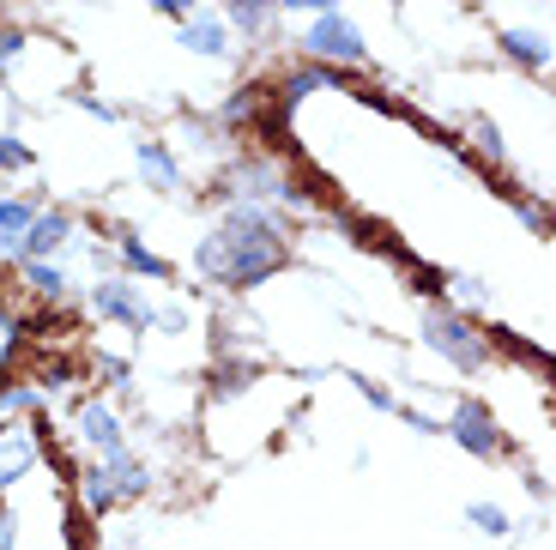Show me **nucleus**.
<instances>
[{"label": "nucleus", "mask_w": 556, "mask_h": 550, "mask_svg": "<svg viewBox=\"0 0 556 550\" xmlns=\"http://www.w3.org/2000/svg\"><path fill=\"white\" fill-rule=\"evenodd\" d=\"M169 146H176L181 164H200V158H230V139L218 134V122L200 110H176V127H169Z\"/></svg>", "instance_id": "16"}, {"label": "nucleus", "mask_w": 556, "mask_h": 550, "mask_svg": "<svg viewBox=\"0 0 556 550\" xmlns=\"http://www.w3.org/2000/svg\"><path fill=\"white\" fill-rule=\"evenodd\" d=\"M466 526H472L478 538H490V545H515L520 538L515 514L502 509V502H490V496H472V502H466Z\"/></svg>", "instance_id": "20"}, {"label": "nucleus", "mask_w": 556, "mask_h": 550, "mask_svg": "<svg viewBox=\"0 0 556 550\" xmlns=\"http://www.w3.org/2000/svg\"><path fill=\"white\" fill-rule=\"evenodd\" d=\"M176 42L194 61H230L237 55V37H230V25H224L218 0H200L194 13H181L176 18Z\"/></svg>", "instance_id": "12"}, {"label": "nucleus", "mask_w": 556, "mask_h": 550, "mask_svg": "<svg viewBox=\"0 0 556 550\" xmlns=\"http://www.w3.org/2000/svg\"><path fill=\"white\" fill-rule=\"evenodd\" d=\"M25 49H30V25H18V18H7V13H0V85H7V79L18 73Z\"/></svg>", "instance_id": "26"}, {"label": "nucleus", "mask_w": 556, "mask_h": 550, "mask_svg": "<svg viewBox=\"0 0 556 550\" xmlns=\"http://www.w3.org/2000/svg\"><path fill=\"white\" fill-rule=\"evenodd\" d=\"M134 182L146 193H157V200H176V193H188V164L176 158V146L164 134H139L134 139Z\"/></svg>", "instance_id": "10"}, {"label": "nucleus", "mask_w": 556, "mask_h": 550, "mask_svg": "<svg viewBox=\"0 0 556 550\" xmlns=\"http://www.w3.org/2000/svg\"><path fill=\"white\" fill-rule=\"evenodd\" d=\"M490 49H496L508 67H520L527 79H551V30L544 25H496V37H490Z\"/></svg>", "instance_id": "14"}, {"label": "nucleus", "mask_w": 556, "mask_h": 550, "mask_svg": "<svg viewBox=\"0 0 556 550\" xmlns=\"http://www.w3.org/2000/svg\"><path fill=\"white\" fill-rule=\"evenodd\" d=\"M266 110H273V85H237V91L212 110V122H218V134L237 146V139H254V127L266 122Z\"/></svg>", "instance_id": "15"}, {"label": "nucleus", "mask_w": 556, "mask_h": 550, "mask_svg": "<svg viewBox=\"0 0 556 550\" xmlns=\"http://www.w3.org/2000/svg\"><path fill=\"white\" fill-rule=\"evenodd\" d=\"M13 285L25 297H37L42 309H73L79 297V278H73V261H13Z\"/></svg>", "instance_id": "13"}, {"label": "nucleus", "mask_w": 556, "mask_h": 550, "mask_svg": "<svg viewBox=\"0 0 556 550\" xmlns=\"http://www.w3.org/2000/svg\"><path fill=\"white\" fill-rule=\"evenodd\" d=\"M85 218L73 207H37V218L25 224L13 261H67V248L79 242Z\"/></svg>", "instance_id": "9"}, {"label": "nucleus", "mask_w": 556, "mask_h": 550, "mask_svg": "<svg viewBox=\"0 0 556 550\" xmlns=\"http://www.w3.org/2000/svg\"><path fill=\"white\" fill-rule=\"evenodd\" d=\"M261 345H266V327L237 303V297H230V309H218V321H212V351H237V358H254Z\"/></svg>", "instance_id": "18"}, {"label": "nucleus", "mask_w": 556, "mask_h": 550, "mask_svg": "<svg viewBox=\"0 0 556 550\" xmlns=\"http://www.w3.org/2000/svg\"><path fill=\"white\" fill-rule=\"evenodd\" d=\"M139 7H152V13H164V18H181V13H194L200 0H139Z\"/></svg>", "instance_id": "34"}, {"label": "nucleus", "mask_w": 556, "mask_h": 550, "mask_svg": "<svg viewBox=\"0 0 556 550\" xmlns=\"http://www.w3.org/2000/svg\"><path fill=\"white\" fill-rule=\"evenodd\" d=\"M67 441H73V454H79V460L127 448L134 436H127L122 399H110V393H85V399H73V412H67Z\"/></svg>", "instance_id": "6"}, {"label": "nucleus", "mask_w": 556, "mask_h": 550, "mask_svg": "<svg viewBox=\"0 0 556 550\" xmlns=\"http://www.w3.org/2000/svg\"><path fill=\"white\" fill-rule=\"evenodd\" d=\"M73 103H79V115H91V122H127L122 103H110V97H98V91H73Z\"/></svg>", "instance_id": "31"}, {"label": "nucleus", "mask_w": 556, "mask_h": 550, "mask_svg": "<svg viewBox=\"0 0 556 550\" xmlns=\"http://www.w3.org/2000/svg\"><path fill=\"white\" fill-rule=\"evenodd\" d=\"M442 436L454 441L459 454L484 460V466H496V460H508V454H515V441H508V429L496 424V412H490L484 399H472V393L447 405V417H442Z\"/></svg>", "instance_id": "7"}, {"label": "nucleus", "mask_w": 556, "mask_h": 550, "mask_svg": "<svg viewBox=\"0 0 556 550\" xmlns=\"http://www.w3.org/2000/svg\"><path fill=\"white\" fill-rule=\"evenodd\" d=\"M110 248H115V273L139 278V285H176V266H169V254L157 242H146L139 230H127V224L110 218Z\"/></svg>", "instance_id": "11"}, {"label": "nucleus", "mask_w": 556, "mask_h": 550, "mask_svg": "<svg viewBox=\"0 0 556 550\" xmlns=\"http://www.w3.org/2000/svg\"><path fill=\"white\" fill-rule=\"evenodd\" d=\"M405 285H412V297H417V303H447V266L405 261Z\"/></svg>", "instance_id": "24"}, {"label": "nucleus", "mask_w": 556, "mask_h": 550, "mask_svg": "<svg viewBox=\"0 0 556 550\" xmlns=\"http://www.w3.org/2000/svg\"><path fill=\"white\" fill-rule=\"evenodd\" d=\"M447 303L466 309V315H484V309H490V285L478 273H447Z\"/></svg>", "instance_id": "27"}, {"label": "nucleus", "mask_w": 556, "mask_h": 550, "mask_svg": "<svg viewBox=\"0 0 556 550\" xmlns=\"http://www.w3.org/2000/svg\"><path fill=\"white\" fill-rule=\"evenodd\" d=\"M85 309H91V321H103V327L146 333L152 297L139 290V278H127V273H103V278H91V285H85Z\"/></svg>", "instance_id": "8"}, {"label": "nucleus", "mask_w": 556, "mask_h": 550, "mask_svg": "<svg viewBox=\"0 0 556 550\" xmlns=\"http://www.w3.org/2000/svg\"><path fill=\"white\" fill-rule=\"evenodd\" d=\"M218 13L237 42H273L278 37V0H218Z\"/></svg>", "instance_id": "19"}, {"label": "nucleus", "mask_w": 556, "mask_h": 550, "mask_svg": "<svg viewBox=\"0 0 556 550\" xmlns=\"http://www.w3.org/2000/svg\"><path fill=\"white\" fill-rule=\"evenodd\" d=\"M351 79H357V73H339V67H320V61H303V67H291L285 79L273 85V103L291 115L296 103H308V97H320V91H351Z\"/></svg>", "instance_id": "17"}, {"label": "nucleus", "mask_w": 556, "mask_h": 550, "mask_svg": "<svg viewBox=\"0 0 556 550\" xmlns=\"http://www.w3.org/2000/svg\"><path fill=\"white\" fill-rule=\"evenodd\" d=\"M508 207H515V224H520V230L539 236V242H551V200H544V193L515 188V193H508Z\"/></svg>", "instance_id": "23"}, {"label": "nucleus", "mask_w": 556, "mask_h": 550, "mask_svg": "<svg viewBox=\"0 0 556 550\" xmlns=\"http://www.w3.org/2000/svg\"><path fill=\"white\" fill-rule=\"evenodd\" d=\"M218 224L194 236L188 248V273L200 285L224 290V297H249V290L273 285L278 273H291L296 261V224L278 207L261 200H212Z\"/></svg>", "instance_id": "1"}, {"label": "nucleus", "mask_w": 556, "mask_h": 550, "mask_svg": "<svg viewBox=\"0 0 556 550\" xmlns=\"http://www.w3.org/2000/svg\"><path fill=\"white\" fill-rule=\"evenodd\" d=\"M417 339L430 345L435 358H442L447 370H459V375H484L490 363H496V345H490L484 321L466 315V309H454V303H424Z\"/></svg>", "instance_id": "3"}, {"label": "nucleus", "mask_w": 556, "mask_h": 550, "mask_svg": "<svg viewBox=\"0 0 556 550\" xmlns=\"http://www.w3.org/2000/svg\"><path fill=\"white\" fill-rule=\"evenodd\" d=\"M67 484H73V502H79L91 521H103V514H115V509L146 502L157 478H152V466H146V454L127 441V448H115V454L79 460V466L67 472Z\"/></svg>", "instance_id": "2"}, {"label": "nucleus", "mask_w": 556, "mask_h": 550, "mask_svg": "<svg viewBox=\"0 0 556 550\" xmlns=\"http://www.w3.org/2000/svg\"><path fill=\"white\" fill-rule=\"evenodd\" d=\"M61 466L55 436H49V412L37 417H0V502L13 490H25L37 472Z\"/></svg>", "instance_id": "5"}, {"label": "nucleus", "mask_w": 556, "mask_h": 550, "mask_svg": "<svg viewBox=\"0 0 556 550\" xmlns=\"http://www.w3.org/2000/svg\"><path fill=\"white\" fill-rule=\"evenodd\" d=\"M520 484H527V496H532V502H539V509H551V472L527 466V478H520Z\"/></svg>", "instance_id": "33"}, {"label": "nucleus", "mask_w": 556, "mask_h": 550, "mask_svg": "<svg viewBox=\"0 0 556 550\" xmlns=\"http://www.w3.org/2000/svg\"><path fill=\"white\" fill-rule=\"evenodd\" d=\"M25 345H30V333H25V315L0 303V375H7L18 358H25Z\"/></svg>", "instance_id": "28"}, {"label": "nucleus", "mask_w": 556, "mask_h": 550, "mask_svg": "<svg viewBox=\"0 0 556 550\" xmlns=\"http://www.w3.org/2000/svg\"><path fill=\"white\" fill-rule=\"evenodd\" d=\"M37 193H0V254L13 261L18 254V236H25V224L37 218Z\"/></svg>", "instance_id": "21"}, {"label": "nucleus", "mask_w": 556, "mask_h": 550, "mask_svg": "<svg viewBox=\"0 0 556 550\" xmlns=\"http://www.w3.org/2000/svg\"><path fill=\"white\" fill-rule=\"evenodd\" d=\"M296 55H303V61H320V67H339V73H369V67H376L369 30H363L357 18L345 13V7L303 18V30H296Z\"/></svg>", "instance_id": "4"}, {"label": "nucleus", "mask_w": 556, "mask_h": 550, "mask_svg": "<svg viewBox=\"0 0 556 550\" xmlns=\"http://www.w3.org/2000/svg\"><path fill=\"white\" fill-rule=\"evenodd\" d=\"M345 0H278V18H315V13H333Z\"/></svg>", "instance_id": "32"}, {"label": "nucleus", "mask_w": 556, "mask_h": 550, "mask_svg": "<svg viewBox=\"0 0 556 550\" xmlns=\"http://www.w3.org/2000/svg\"><path fill=\"white\" fill-rule=\"evenodd\" d=\"M37 170V146L18 127H0V176H30Z\"/></svg>", "instance_id": "25"}, {"label": "nucleus", "mask_w": 556, "mask_h": 550, "mask_svg": "<svg viewBox=\"0 0 556 550\" xmlns=\"http://www.w3.org/2000/svg\"><path fill=\"white\" fill-rule=\"evenodd\" d=\"M351 387H357V399H363L376 417H393V412H400V393H393L388 382H376V375H351Z\"/></svg>", "instance_id": "29"}, {"label": "nucleus", "mask_w": 556, "mask_h": 550, "mask_svg": "<svg viewBox=\"0 0 556 550\" xmlns=\"http://www.w3.org/2000/svg\"><path fill=\"white\" fill-rule=\"evenodd\" d=\"M194 327H200V315H194L188 297H164V303H152V315H146V333H164V339H188Z\"/></svg>", "instance_id": "22"}, {"label": "nucleus", "mask_w": 556, "mask_h": 550, "mask_svg": "<svg viewBox=\"0 0 556 550\" xmlns=\"http://www.w3.org/2000/svg\"><path fill=\"white\" fill-rule=\"evenodd\" d=\"M393 417H400V424L412 429V436H424V441H435V436H442V417H435V412H424V405H405V399H400V412H393Z\"/></svg>", "instance_id": "30"}]
</instances>
